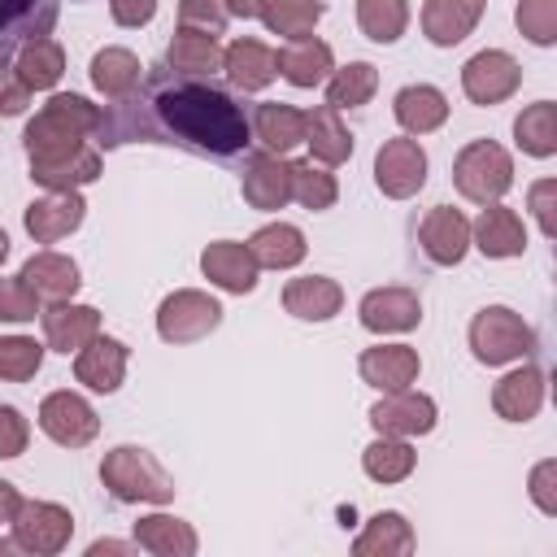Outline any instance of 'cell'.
<instances>
[{"instance_id": "obj_1", "label": "cell", "mask_w": 557, "mask_h": 557, "mask_svg": "<svg viewBox=\"0 0 557 557\" xmlns=\"http://www.w3.org/2000/svg\"><path fill=\"white\" fill-rule=\"evenodd\" d=\"M100 148H122V144H170L196 157H239L252 144V122L248 109L218 87L213 78H191L161 65H148L139 87L122 100H113L100 113L96 131Z\"/></svg>"}, {"instance_id": "obj_2", "label": "cell", "mask_w": 557, "mask_h": 557, "mask_svg": "<svg viewBox=\"0 0 557 557\" xmlns=\"http://www.w3.org/2000/svg\"><path fill=\"white\" fill-rule=\"evenodd\" d=\"M100 113L104 109L91 104L87 96H74V91L48 96V104L26 122V135H22L30 165L61 161V157H74L78 148H87V139L100 131Z\"/></svg>"}, {"instance_id": "obj_3", "label": "cell", "mask_w": 557, "mask_h": 557, "mask_svg": "<svg viewBox=\"0 0 557 557\" xmlns=\"http://www.w3.org/2000/svg\"><path fill=\"white\" fill-rule=\"evenodd\" d=\"M100 483L113 492V500L122 505H165L174 500V479L165 474V466L139 448V444H117L104 453L100 461Z\"/></svg>"}, {"instance_id": "obj_4", "label": "cell", "mask_w": 557, "mask_h": 557, "mask_svg": "<svg viewBox=\"0 0 557 557\" xmlns=\"http://www.w3.org/2000/svg\"><path fill=\"white\" fill-rule=\"evenodd\" d=\"M453 187L470 205H496L513 187V157L496 139H470L453 161Z\"/></svg>"}, {"instance_id": "obj_5", "label": "cell", "mask_w": 557, "mask_h": 557, "mask_svg": "<svg viewBox=\"0 0 557 557\" xmlns=\"http://www.w3.org/2000/svg\"><path fill=\"white\" fill-rule=\"evenodd\" d=\"M470 352L483 366H509V361H522L535 352V331L509 305H487L470 322Z\"/></svg>"}, {"instance_id": "obj_6", "label": "cell", "mask_w": 557, "mask_h": 557, "mask_svg": "<svg viewBox=\"0 0 557 557\" xmlns=\"http://www.w3.org/2000/svg\"><path fill=\"white\" fill-rule=\"evenodd\" d=\"M222 326V305L200 287H178L157 305V335L165 344H196Z\"/></svg>"}, {"instance_id": "obj_7", "label": "cell", "mask_w": 557, "mask_h": 557, "mask_svg": "<svg viewBox=\"0 0 557 557\" xmlns=\"http://www.w3.org/2000/svg\"><path fill=\"white\" fill-rule=\"evenodd\" d=\"M13 544L22 553H35V557H52L70 544L74 535V518L65 505L57 500H22V509L13 513Z\"/></svg>"}, {"instance_id": "obj_8", "label": "cell", "mask_w": 557, "mask_h": 557, "mask_svg": "<svg viewBox=\"0 0 557 557\" xmlns=\"http://www.w3.org/2000/svg\"><path fill=\"white\" fill-rule=\"evenodd\" d=\"M374 183L392 200H409L413 191H422V183H426V152H422V144L413 135L383 139L379 152H374Z\"/></svg>"}, {"instance_id": "obj_9", "label": "cell", "mask_w": 557, "mask_h": 557, "mask_svg": "<svg viewBox=\"0 0 557 557\" xmlns=\"http://www.w3.org/2000/svg\"><path fill=\"white\" fill-rule=\"evenodd\" d=\"M522 87V65L505 48H483L461 65V91L470 104H500Z\"/></svg>"}, {"instance_id": "obj_10", "label": "cell", "mask_w": 557, "mask_h": 557, "mask_svg": "<svg viewBox=\"0 0 557 557\" xmlns=\"http://www.w3.org/2000/svg\"><path fill=\"white\" fill-rule=\"evenodd\" d=\"M435 400L426 392H413V387H400V392H383V400L370 405V426L379 435H431L435 431Z\"/></svg>"}, {"instance_id": "obj_11", "label": "cell", "mask_w": 557, "mask_h": 557, "mask_svg": "<svg viewBox=\"0 0 557 557\" xmlns=\"http://www.w3.org/2000/svg\"><path fill=\"white\" fill-rule=\"evenodd\" d=\"M39 431L61 448H83L96 440L100 418L78 392H48L39 405Z\"/></svg>"}, {"instance_id": "obj_12", "label": "cell", "mask_w": 557, "mask_h": 557, "mask_svg": "<svg viewBox=\"0 0 557 557\" xmlns=\"http://www.w3.org/2000/svg\"><path fill=\"white\" fill-rule=\"evenodd\" d=\"M61 0H0V65L17 57L30 39H44L57 26Z\"/></svg>"}, {"instance_id": "obj_13", "label": "cell", "mask_w": 557, "mask_h": 557, "mask_svg": "<svg viewBox=\"0 0 557 557\" xmlns=\"http://www.w3.org/2000/svg\"><path fill=\"white\" fill-rule=\"evenodd\" d=\"M239 191L252 209L261 213H274L292 200V165L278 157V152H248L244 161V174H239Z\"/></svg>"}, {"instance_id": "obj_14", "label": "cell", "mask_w": 557, "mask_h": 557, "mask_svg": "<svg viewBox=\"0 0 557 557\" xmlns=\"http://www.w3.org/2000/svg\"><path fill=\"white\" fill-rule=\"evenodd\" d=\"M357 318L374 335H405L422 322V300L409 287H374V292L361 296Z\"/></svg>"}, {"instance_id": "obj_15", "label": "cell", "mask_w": 557, "mask_h": 557, "mask_svg": "<svg viewBox=\"0 0 557 557\" xmlns=\"http://www.w3.org/2000/svg\"><path fill=\"white\" fill-rule=\"evenodd\" d=\"M83 218H87V200L78 191H48V196H39V200L26 205L22 226H26V235L35 244H57L70 231H78Z\"/></svg>"}, {"instance_id": "obj_16", "label": "cell", "mask_w": 557, "mask_h": 557, "mask_svg": "<svg viewBox=\"0 0 557 557\" xmlns=\"http://www.w3.org/2000/svg\"><path fill=\"white\" fill-rule=\"evenodd\" d=\"M200 270H205V278H209L213 287H222V292H231V296H248V292L257 287V274H261L252 248L239 244V239H213V244L200 252Z\"/></svg>"}, {"instance_id": "obj_17", "label": "cell", "mask_w": 557, "mask_h": 557, "mask_svg": "<svg viewBox=\"0 0 557 557\" xmlns=\"http://www.w3.org/2000/svg\"><path fill=\"white\" fill-rule=\"evenodd\" d=\"M126 361H131V348L113 335H96L91 344H83L74 352V379L87 387V392H117L122 379H126Z\"/></svg>"}, {"instance_id": "obj_18", "label": "cell", "mask_w": 557, "mask_h": 557, "mask_svg": "<svg viewBox=\"0 0 557 557\" xmlns=\"http://www.w3.org/2000/svg\"><path fill=\"white\" fill-rule=\"evenodd\" d=\"M470 244L492 261L522 257L527 252V226L509 205L496 200V205H483V213L470 222Z\"/></svg>"}, {"instance_id": "obj_19", "label": "cell", "mask_w": 557, "mask_h": 557, "mask_svg": "<svg viewBox=\"0 0 557 557\" xmlns=\"http://www.w3.org/2000/svg\"><path fill=\"white\" fill-rule=\"evenodd\" d=\"M44 322V339L57 352H78L83 344H91L100 335V309L96 305H74V300H52L48 309H39Z\"/></svg>"}, {"instance_id": "obj_20", "label": "cell", "mask_w": 557, "mask_h": 557, "mask_svg": "<svg viewBox=\"0 0 557 557\" xmlns=\"http://www.w3.org/2000/svg\"><path fill=\"white\" fill-rule=\"evenodd\" d=\"M418 244H422V252L435 265H457L466 257V248H470V222H466V213L453 209V205H435L422 218V226H418Z\"/></svg>"}, {"instance_id": "obj_21", "label": "cell", "mask_w": 557, "mask_h": 557, "mask_svg": "<svg viewBox=\"0 0 557 557\" xmlns=\"http://www.w3.org/2000/svg\"><path fill=\"white\" fill-rule=\"evenodd\" d=\"M357 370H361V379H366L370 387H379V392H400V387H413V383H418L422 361H418V348H409V344H374V348L361 352Z\"/></svg>"}, {"instance_id": "obj_22", "label": "cell", "mask_w": 557, "mask_h": 557, "mask_svg": "<svg viewBox=\"0 0 557 557\" xmlns=\"http://www.w3.org/2000/svg\"><path fill=\"white\" fill-rule=\"evenodd\" d=\"M274 65L292 87H322L335 70V52L326 39L305 35V39H287V48L274 52Z\"/></svg>"}, {"instance_id": "obj_23", "label": "cell", "mask_w": 557, "mask_h": 557, "mask_svg": "<svg viewBox=\"0 0 557 557\" xmlns=\"http://www.w3.org/2000/svg\"><path fill=\"white\" fill-rule=\"evenodd\" d=\"M252 139L265 148V152H278L287 157L296 144H305V109L296 104H283V100H261L252 113Z\"/></svg>"}, {"instance_id": "obj_24", "label": "cell", "mask_w": 557, "mask_h": 557, "mask_svg": "<svg viewBox=\"0 0 557 557\" xmlns=\"http://www.w3.org/2000/svg\"><path fill=\"white\" fill-rule=\"evenodd\" d=\"M222 70H226L231 87H239V91H265L278 78L274 48H265L261 39H244V35L222 48Z\"/></svg>"}, {"instance_id": "obj_25", "label": "cell", "mask_w": 557, "mask_h": 557, "mask_svg": "<svg viewBox=\"0 0 557 557\" xmlns=\"http://www.w3.org/2000/svg\"><path fill=\"white\" fill-rule=\"evenodd\" d=\"M544 405V370L540 366H518L492 387V409L505 422H531Z\"/></svg>"}, {"instance_id": "obj_26", "label": "cell", "mask_w": 557, "mask_h": 557, "mask_svg": "<svg viewBox=\"0 0 557 557\" xmlns=\"http://www.w3.org/2000/svg\"><path fill=\"white\" fill-rule=\"evenodd\" d=\"M483 9H487V0H426L422 4V35L435 48H453L479 26Z\"/></svg>"}, {"instance_id": "obj_27", "label": "cell", "mask_w": 557, "mask_h": 557, "mask_svg": "<svg viewBox=\"0 0 557 557\" xmlns=\"http://www.w3.org/2000/svg\"><path fill=\"white\" fill-rule=\"evenodd\" d=\"M283 309L300 322H326L344 309V287L326 274H305L283 287Z\"/></svg>"}, {"instance_id": "obj_28", "label": "cell", "mask_w": 557, "mask_h": 557, "mask_svg": "<svg viewBox=\"0 0 557 557\" xmlns=\"http://www.w3.org/2000/svg\"><path fill=\"white\" fill-rule=\"evenodd\" d=\"M392 113H396L400 131L418 139V135H431V131L444 126V117H448V100H444V91L431 87V83H409V87L396 91Z\"/></svg>"}, {"instance_id": "obj_29", "label": "cell", "mask_w": 557, "mask_h": 557, "mask_svg": "<svg viewBox=\"0 0 557 557\" xmlns=\"http://www.w3.org/2000/svg\"><path fill=\"white\" fill-rule=\"evenodd\" d=\"M165 65H170V70H178V74H191V78H213V74L222 70L218 35L196 30V26H178V30L170 35Z\"/></svg>"}, {"instance_id": "obj_30", "label": "cell", "mask_w": 557, "mask_h": 557, "mask_svg": "<svg viewBox=\"0 0 557 557\" xmlns=\"http://www.w3.org/2000/svg\"><path fill=\"white\" fill-rule=\"evenodd\" d=\"M22 278L26 287L39 296V300H74V292L83 287L78 278V261L65 257V252H35L26 265H22Z\"/></svg>"}, {"instance_id": "obj_31", "label": "cell", "mask_w": 557, "mask_h": 557, "mask_svg": "<svg viewBox=\"0 0 557 557\" xmlns=\"http://www.w3.org/2000/svg\"><path fill=\"white\" fill-rule=\"evenodd\" d=\"M305 144L318 165H344L352 157V131L339 122V109L318 104L305 113Z\"/></svg>"}, {"instance_id": "obj_32", "label": "cell", "mask_w": 557, "mask_h": 557, "mask_svg": "<svg viewBox=\"0 0 557 557\" xmlns=\"http://www.w3.org/2000/svg\"><path fill=\"white\" fill-rule=\"evenodd\" d=\"M135 544L157 557H196V548H200L191 522H183L174 513H144L135 522Z\"/></svg>"}, {"instance_id": "obj_33", "label": "cell", "mask_w": 557, "mask_h": 557, "mask_svg": "<svg viewBox=\"0 0 557 557\" xmlns=\"http://www.w3.org/2000/svg\"><path fill=\"white\" fill-rule=\"evenodd\" d=\"M352 553L357 557H405L413 553V527L405 522V513L383 509L361 527V535L352 540Z\"/></svg>"}, {"instance_id": "obj_34", "label": "cell", "mask_w": 557, "mask_h": 557, "mask_svg": "<svg viewBox=\"0 0 557 557\" xmlns=\"http://www.w3.org/2000/svg\"><path fill=\"white\" fill-rule=\"evenodd\" d=\"M30 91H52L57 83H61V74H65V48L57 44V39H30L26 48H17V57H13V65H9Z\"/></svg>"}, {"instance_id": "obj_35", "label": "cell", "mask_w": 557, "mask_h": 557, "mask_svg": "<svg viewBox=\"0 0 557 557\" xmlns=\"http://www.w3.org/2000/svg\"><path fill=\"white\" fill-rule=\"evenodd\" d=\"M248 248L261 270H292L305 261V235L292 222H265L261 231H252Z\"/></svg>"}, {"instance_id": "obj_36", "label": "cell", "mask_w": 557, "mask_h": 557, "mask_svg": "<svg viewBox=\"0 0 557 557\" xmlns=\"http://www.w3.org/2000/svg\"><path fill=\"white\" fill-rule=\"evenodd\" d=\"M139 78H144V65H139V57H135L131 48H100V52L91 57V83H96V91L109 96V100L131 96V91L139 87Z\"/></svg>"}, {"instance_id": "obj_37", "label": "cell", "mask_w": 557, "mask_h": 557, "mask_svg": "<svg viewBox=\"0 0 557 557\" xmlns=\"http://www.w3.org/2000/svg\"><path fill=\"white\" fill-rule=\"evenodd\" d=\"M30 178H35L39 187H48V191H78V187H87V183L100 178V152L87 144V148H78L74 157L39 161V165H30Z\"/></svg>"}, {"instance_id": "obj_38", "label": "cell", "mask_w": 557, "mask_h": 557, "mask_svg": "<svg viewBox=\"0 0 557 557\" xmlns=\"http://www.w3.org/2000/svg\"><path fill=\"white\" fill-rule=\"evenodd\" d=\"M322 13H326L322 0H257V17L265 22L270 35H283V39L313 35V26L322 22Z\"/></svg>"}, {"instance_id": "obj_39", "label": "cell", "mask_w": 557, "mask_h": 557, "mask_svg": "<svg viewBox=\"0 0 557 557\" xmlns=\"http://www.w3.org/2000/svg\"><path fill=\"white\" fill-rule=\"evenodd\" d=\"M413 466H418V453H413V444L400 440V435H379V440L366 444V453H361V470H366L374 483H400V479L413 474Z\"/></svg>"}, {"instance_id": "obj_40", "label": "cell", "mask_w": 557, "mask_h": 557, "mask_svg": "<svg viewBox=\"0 0 557 557\" xmlns=\"http://www.w3.org/2000/svg\"><path fill=\"white\" fill-rule=\"evenodd\" d=\"M513 139L527 157H553L557 152V104L553 100H535L513 117Z\"/></svg>"}, {"instance_id": "obj_41", "label": "cell", "mask_w": 557, "mask_h": 557, "mask_svg": "<svg viewBox=\"0 0 557 557\" xmlns=\"http://www.w3.org/2000/svg\"><path fill=\"white\" fill-rule=\"evenodd\" d=\"M374 91H379V70L370 61H348V65L331 70V78H326L331 109H361L374 100Z\"/></svg>"}, {"instance_id": "obj_42", "label": "cell", "mask_w": 557, "mask_h": 557, "mask_svg": "<svg viewBox=\"0 0 557 557\" xmlns=\"http://www.w3.org/2000/svg\"><path fill=\"white\" fill-rule=\"evenodd\" d=\"M357 26L374 44H396L409 26V0H357Z\"/></svg>"}, {"instance_id": "obj_43", "label": "cell", "mask_w": 557, "mask_h": 557, "mask_svg": "<svg viewBox=\"0 0 557 557\" xmlns=\"http://www.w3.org/2000/svg\"><path fill=\"white\" fill-rule=\"evenodd\" d=\"M287 165H292V200H300L313 213L335 205L339 183H335V174L326 165H318V161H287Z\"/></svg>"}, {"instance_id": "obj_44", "label": "cell", "mask_w": 557, "mask_h": 557, "mask_svg": "<svg viewBox=\"0 0 557 557\" xmlns=\"http://www.w3.org/2000/svg\"><path fill=\"white\" fill-rule=\"evenodd\" d=\"M44 366V344L30 335H0V379L4 383H26Z\"/></svg>"}, {"instance_id": "obj_45", "label": "cell", "mask_w": 557, "mask_h": 557, "mask_svg": "<svg viewBox=\"0 0 557 557\" xmlns=\"http://www.w3.org/2000/svg\"><path fill=\"white\" fill-rule=\"evenodd\" d=\"M513 22L531 44H540V48L557 44V0H518Z\"/></svg>"}, {"instance_id": "obj_46", "label": "cell", "mask_w": 557, "mask_h": 557, "mask_svg": "<svg viewBox=\"0 0 557 557\" xmlns=\"http://www.w3.org/2000/svg\"><path fill=\"white\" fill-rule=\"evenodd\" d=\"M44 300L26 287V278H0V322H35Z\"/></svg>"}, {"instance_id": "obj_47", "label": "cell", "mask_w": 557, "mask_h": 557, "mask_svg": "<svg viewBox=\"0 0 557 557\" xmlns=\"http://www.w3.org/2000/svg\"><path fill=\"white\" fill-rule=\"evenodd\" d=\"M226 17H231V13H226L222 0H178V26H196V30L222 35Z\"/></svg>"}, {"instance_id": "obj_48", "label": "cell", "mask_w": 557, "mask_h": 557, "mask_svg": "<svg viewBox=\"0 0 557 557\" xmlns=\"http://www.w3.org/2000/svg\"><path fill=\"white\" fill-rule=\"evenodd\" d=\"M26 440H30V426H26L22 409L0 405V461L22 457V453H26Z\"/></svg>"}, {"instance_id": "obj_49", "label": "cell", "mask_w": 557, "mask_h": 557, "mask_svg": "<svg viewBox=\"0 0 557 557\" xmlns=\"http://www.w3.org/2000/svg\"><path fill=\"white\" fill-rule=\"evenodd\" d=\"M527 200H531V213H535L540 231L553 239V235H557V178H540V183H531Z\"/></svg>"}, {"instance_id": "obj_50", "label": "cell", "mask_w": 557, "mask_h": 557, "mask_svg": "<svg viewBox=\"0 0 557 557\" xmlns=\"http://www.w3.org/2000/svg\"><path fill=\"white\" fill-rule=\"evenodd\" d=\"M531 500H535L540 513L557 518V461H553V457L531 470Z\"/></svg>"}, {"instance_id": "obj_51", "label": "cell", "mask_w": 557, "mask_h": 557, "mask_svg": "<svg viewBox=\"0 0 557 557\" xmlns=\"http://www.w3.org/2000/svg\"><path fill=\"white\" fill-rule=\"evenodd\" d=\"M26 104H30V87L13 70H4L0 74V117H17V113H26Z\"/></svg>"}, {"instance_id": "obj_52", "label": "cell", "mask_w": 557, "mask_h": 557, "mask_svg": "<svg viewBox=\"0 0 557 557\" xmlns=\"http://www.w3.org/2000/svg\"><path fill=\"white\" fill-rule=\"evenodd\" d=\"M109 13L117 26H148L157 13V0H109Z\"/></svg>"}, {"instance_id": "obj_53", "label": "cell", "mask_w": 557, "mask_h": 557, "mask_svg": "<svg viewBox=\"0 0 557 557\" xmlns=\"http://www.w3.org/2000/svg\"><path fill=\"white\" fill-rule=\"evenodd\" d=\"M22 509V492L9 483V479H0V527L4 522H13V513Z\"/></svg>"}, {"instance_id": "obj_54", "label": "cell", "mask_w": 557, "mask_h": 557, "mask_svg": "<svg viewBox=\"0 0 557 557\" xmlns=\"http://www.w3.org/2000/svg\"><path fill=\"white\" fill-rule=\"evenodd\" d=\"M104 553H131V544H122V540H96L87 548V557H104Z\"/></svg>"}, {"instance_id": "obj_55", "label": "cell", "mask_w": 557, "mask_h": 557, "mask_svg": "<svg viewBox=\"0 0 557 557\" xmlns=\"http://www.w3.org/2000/svg\"><path fill=\"white\" fill-rule=\"evenodd\" d=\"M231 17H257V0H222Z\"/></svg>"}, {"instance_id": "obj_56", "label": "cell", "mask_w": 557, "mask_h": 557, "mask_svg": "<svg viewBox=\"0 0 557 557\" xmlns=\"http://www.w3.org/2000/svg\"><path fill=\"white\" fill-rule=\"evenodd\" d=\"M4 257H9V231L0 226V261H4Z\"/></svg>"}, {"instance_id": "obj_57", "label": "cell", "mask_w": 557, "mask_h": 557, "mask_svg": "<svg viewBox=\"0 0 557 557\" xmlns=\"http://www.w3.org/2000/svg\"><path fill=\"white\" fill-rule=\"evenodd\" d=\"M13 548H17L13 540H0V557H4V553H13Z\"/></svg>"}, {"instance_id": "obj_58", "label": "cell", "mask_w": 557, "mask_h": 557, "mask_svg": "<svg viewBox=\"0 0 557 557\" xmlns=\"http://www.w3.org/2000/svg\"><path fill=\"white\" fill-rule=\"evenodd\" d=\"M4 70H9V65H0V74H4Z\"/></svg>"}]
</instances>
